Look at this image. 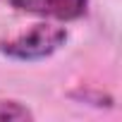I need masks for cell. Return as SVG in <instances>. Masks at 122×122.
Wrapping results in <instances>:
<instances>
[{"label":"cell","mask_w":122,"mask_h":122,"mask_svg":"<svg viewBox=\"0 0 122 122\" xmlns=\"http://www.w3.org/2000/svg\"><path fill=\"white\" fill-rule=\"evenodd\" d=\"M67 41V29L57 26L50 22L43 24H34L29 31L3 41L0 43V53L12 57V60H22V62H34V60H43L50 57L55 50H60Z\"/></svg>","instance_id":"1"},{"label":"cell","mask_w":122,"mask_h":122,"mask_svg":"<svg viewBox=\"0 0 122 122\" xmlns=\"http://www.w3.org/2000/svg\"><path fill=\"white\" fill-rule=\"evenodd\" d=\"M3 3H7L22 12L41 15V17L60 19V22L79 19L89 7V0H3Z\"/></svg>","instance_id":"2"},{"label":"cell","mask_w":122,"mask_h":122,"mask_svg":"<svg viewBox=\"0 0 122 122\" xmlns=\"http://www.w3.org/2000/svg\"><path fill=\"white\" fill-rule=\"evenodd\" d=\"M31 110L17 101H0V122H15V120H31Z\"/></svg>","instance_id":"3"}]
</instances>
